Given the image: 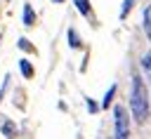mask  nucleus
I'll list each match as a JSON object with an SVG mask.
<instances>
[{"label": "nucleus", "mask_w": 151, "mask_h": 139, "mask_svg": "<svg viewBox=\"0 0 151 139\" xmlns=\"http://www.w3.org/2000/svg\"><path fill=\"white\" fill-rule=\"evenodd\" d=\"M130 113H132V118H134L137 123H146V118H149V113H151L144 80H142L137 73L132 75V82H130Z\"/></svg>", "instance_id": "f257e3e1"}, {"label": "nucleus", "mask_w": 151, "mask_h": 139, "mask_svg": "<svg viewBox=\"0 0 151 139\" xmlns=\"http://www.w3.org/2000/svg\"><path fill=\"white\" fill-rule=\"evenodd\" d=\"M113 139H130V118L123 106L113 108Z\"/></svg>", "instance_id": "f03ea898"}, {"label": "nucleus", "mask_w": 151, "mask_h": 139, "mask_svg": "<svg viewBox=\"0 0 151 139\" xmlns=\"http://www.w3.org/2000/svg\"><path fill=\"white\" fill-rule=\"evenodd\" d=\"M142 21H144V33H146V38H149V42H151V5H146Z\"/></svg>", "instance_id": "7ed1b4c3"}, {"label": "nucleus", "mask_w": 151, "mask_h": 139, "mask_svg": "<svg viewBox=\"0 0 151 139\" xmlns=\"http://www.w3.org/2000/svg\"><path fill=\"white\" fill-rule=\"evenodd\" d=\"M142 68H144L146 80H149V85H151V52H146V54L142 57Z\"/></svg>", "instance_id": "20e7f679"}, {"label": "nucleus", "mask_w": 151, "mask_h": 139, "mask_svg": "<svg viewBox=\"0 0 151 139\" xmlns=\"http://www.w3.org/2000/svg\"><path fill=\"white\" fill-rule=\"evenodd\" d=\"M24 24H26V26H33V24H35V14H33L31 5L24 7Z\"/></svg>", "instance_id": "39448f33"}, {"label": "nucleus", "mask_w": 151, "mask_h": 139, "mask_svg": "<svg viewBox=\"0 0 151 139\" xmlns=\"http://www.w3.org/2000/svg\"><path fill=\"white\" fill-rule=\"evenodd\" d=\"M73 2H76L78 12H80L83 16H90V0H73Z\"/></svg>", "instance_id": "423d86ee"}, {"label": "nucleus", "mask_w": 151, "mask_h": 139, "mask_svg": "<svg viewBox=\"0 0 151 139\" xmlns=\"http://www.w3.org/2000/svg\"><path fill=\"white\" fill-rule=\"evenodd\" d=\"M19 66H21V73H24L26 78H31V75H33V68H31V64H28L26 59H21V64H19Z\"/></svg>", "instance_id": "0eeeda50"}, {"label": "nucleus", "mask_w": 151, "mask_h": 139, "mask_svg": "<svg viewBox=\"0 0 151 139\" xmlns=\"http://www.w3.org/2000/svg\"><path fill=\"white\" fill-rule=\"evenodd\" d=\"M113 92H116V85H111V87H109V92H106V97H104L101 106H109V104H111V99H113Z\"/></svg>", "instance_id": "6e6552de"}, {"label": "nucleus", "mask_w": 151, "mask_h": 139, "mask_svg": "<svg viewBox=\"0 0 151 139\" xmlns=\"http://www.w3.org/2000/svg\"><path fill=\"white\" fill-rule=\"evenodd\" d=\"M2 132H5L7 137H12V134H14V127H12V123H5V125H2Z\"/></svg>", "instance_id": "1a4fd4ad"}, {"label": "nucleus", "mask_w": 151, "mask_h": 139, "mask_svg": "<svg viewBox=\"0 0 151 139\" xmlns=\"http://www.w3.org/2000/svg\"><path fill=\"white\" fill-rule=\"evenodd\" d=\"M68 40H71V47H78L80 42H78V38H76V33L73 31H68Z\"/></svg>", "instance_id": "9d476101"}, {"label": "nucleus", "mask_w": 151, "mask_h": 139, "mask_svg": "<svg viewBox=\"0 0 151 139\" xmlns=\"http://www.w3.org/2000/svg\"><path fill=\"white\" fill-rule=\"evenodd\" d=\"M130 5H132V0H125V2H123V12H120V16H125V14H127Z\"/></svg>", "instance_id": "9b49d317"}, {"label": "nucleus", "mask_w": 151, "mask_h": 139, "mask_svg": "<svg viewBox=\"0 0 151 139\" xmlns=\"http://www.w3.org/2000/svg\"><path fill=\"white\" fill-rule=\"evenodd\" d=\"M52 2H64V0H52Z\"/></svg>", "instance_id": "f8f14e48"}]
</instances>
